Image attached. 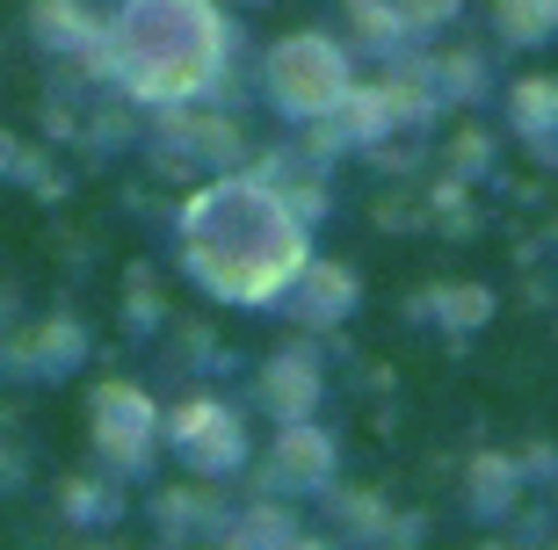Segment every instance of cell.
<instances>
[{
  "mask_svg": "<svg viewBox=\"0 0 558 550\" xmlns=\"http://www.w3.org/2000/svg\"><path fill=\"white\" fill-rule=\"evenodd\" d=\"M189 283L218 305H276L283 283L305 268L312 224L283 204L269 174H218L174 210Z\"/></svg>",
  "mask_w": 558,
  "mask_h": 550,
  "instance_id": "6da1fadb",
  "label": "cell"
},
{
  "mask_svg": "<svg viewBox=\"0 0 558 550\" xmlns=\"http://www.w3.org/2000/svg\"><path fill=\"white\" fill-rule=\"evenodd\" d=\"M226 65L232 22L218 0H124V15L109 22V81L145 109L218 95Z\"/></svg>",
  "mask_w": 558,
  "mask_h": 550,
  "instance_id": "7a4b0ae2",
  "label": "cell"
},
{
  "mask_svg": "<svg viewBox=\"0 0 558 550\" xmlns=\"http://www.w3.org/2000/svg\"><path fill=\"white\" fill-rule=\"evenodd\" d=\"M262 95L283 123H327L333 109L355 95V65L349 51L319 29H298V37L269 44V59H262Z\"/></svg>",
  "mask_w": 558,
  "mask_h": 550,
  "instance_id": "3957f363",
  "label": "cell"
},
{
  "mask_svg": "<svg viewBox=\"0 0 558 550\" xmlns=\"http://www.w3.org/2000/svg\"><path fill=\"white\" fill-rule=\"evenodd\" d=\"M167 449L182 456L189 478H232V470H247V420L226 406V399H182V406L167 413Z\"/></svg>",
  "mask_w": 558,
  "mask_h": 550,
  "instance_id": "277c9868",
  "label": "cell"
},
{
  "mask_svg": "<svg viewBox=\"0 0 558 550\" xmlns=\"http://www.w3.org/2000/svg\"><path fill=\"white\" fill-rule=\"evenodd\" d=\"M87 420H95V456H102L117 478H138V470L153 464V449L167 442L160 406H153L138 384H95Z\"/></svg>",
  "mask_w": 558,
  "mask_h": 550,
  "instance_id": "5b68a950",
  "label": "cell"
},
{
  "mask_svg": "<svg viewBox=\"0 0 558 550\" xmlns=\"http://www.w3.org/2000/svg\"><path fill=\"white\" fill-rule=\"evenodd\" d=\"M262 478H269V492H333L341 449H333V435L319 420H283L269 456H262Z\"/></svg>",
  "mask_w": 558,
  "mask_h": 550,
  "instance_id": "8992f818",
  "label": "cell"
},
{
  "mask_svg": "<svg viewBox=\"0 0 558 550\" xmlns=\"http://www.w3.org/2000/svg\"><path fill=\"white\" fill-rule=\"evenodd\" d=\"M355 297H363V283H355V268L341 261H319V254H305V268L283 283V311L298 319L305 333H333L341 319L355 311Z\"/></svg>",
  "mask_w": 558,
  "mask_h": 550,
  "instance_id": "52a82bcc",
  "label": "cell"
},
{
  "mask_svg": "<svg viewBox=\"0 0 558 550\" xmlns=\"http://www.w3.org/2000/svg\"><path fill=\"white\" fill-rule=\"evenodd\" d=\"M29 37H37L51 59H81L87 73L109 81V22L87 15V0H37V8H29Z\"/></svg>",
  "mask_w": 558,
  "mask_h": 550,
  "instance_id": "ba28073f",
  "label": "cell"
},
{
  "mask_svg": "<svg viewBox=\"0 0 558 550\" xmlns=\"http://www.w3.org/2000/svg\"><path fill=\"white\" fill-rule=\"evenodd\" d=\"M254 406L269 413L276 428H283V420H312V406H319V369H312V347H283V355H269V363H262V377H254Z\"/></svg>",
  "mask_w": 558,
  "mask_h": 550,
  "instance_id": "9c48e42d",
  "label": "cell"
},
{
  "mask_svg": "<svg viewBox=\"0 0 558 550\" xmlns=\"http://www.w3.org/2000/svg\"><path fill=\"white\" fill-rule=\"evenodd\" d=\"M508 131H515L544 167H558V81L530 73V81L508 87Z\"/></svg>",
  "mask_w": 558,
  "mask_h": 550,
  "instance_id": "30bf717a",
  "label": "cell"
},
{
  "mask_svg": "<svg viewBox=\"0 0 558 550\" xmlns=\"http://www.w3.org/2000/svg\"><path fill=\"white\" fill-rule=\"evenodd\" d=\"M87 363V333L81 319H44L29 341H8V369H22V377H65V369Z\"/></svg>",
  "mask_w": 558,
  "mask_h": 550,
  "instance_id": "8fae6325",
  "label": "cell"
},
{
  "mask_svg": "<svg viewBox=\"0 0 558 550\" xmlns=\"http://www.w3.org/2000/svg\"><path fill=\"white\" fill-rule=\"evenodd\" d=\"M414 319L435 333H450V341H464V333H478L494 319V290L486 283H435L414 297Z\"/></svg>",
  "mask_w": 558,
  "mask_h": 550,
  "instance_id": "7c38bea8",
  "label": "cell"
},
{
  "mask_svg": "<svg viewBox=\"0 0 558 550\" xmlns=\"http://www.w3.org/2000/svg\"><path fill=\"white\" fill-rule=\"evenodd\" d=\"M522 486H530V470L515 464V456H472V470H464V508L478 514V522H508L522 500Z\"/></svg>",
  "mask_w": 558,
  "mask_h": 550,
  "instance_id": "4fadbf2b",
  "label": "cell"
},
{
  "mask_svg": "<svg viewBox=\"0 0 558 550\" xmlns=\"http://www.w3.org/2000/svg\"><path fill=\"white\" fill-rule=\"evenodd\" d=\"M232 514L210 500L204 486H167L160 500H153V529L167 536V543H189V536H226Z\"/></svg>",
  "mask_w": 558,
  "mask_h": 550,
  "instance_id": "5bb4252c",
  "label": "cell"
},
{
  "mask_svg": "<svg viewBox=\"0 0 558 550\" xmlns=\"http://www.w3.org/2000/svg\"><path fill=\"white\" fill-rule=\"evenodd\" d=\"M349 8V29L363 37L371 59H407L414 51V15H407V0H341Z\"/></svg>",
  "mask_w": 558,
  "mask_h": 550,
  "instance_id": "9a60e30c",
  "label": "cell"
},
{
  "mask_svg": "<svg viewBox=\"0 0 558 550\" xmlns=\"http://www.w3.org/2000/svg\"><path fill=\"white\" fill-rule=\"evenodd\" d=\"M494 37L508 51H530V44L558 37V0H494Z\"/></svg>",
  "mask_w": 558,
  "mask_h": 550,
  "instance_id": "2e32d148",
  "label": "cell"
},
{
  "mask_svg": "<svg viewBox=\"0 0 558 550\" xmlns=\"http://www.w3.org/2000/svg\"><path fill=\"white\" fill-rule=\"evenodd\" d=\"M218 543H254V550H283V543H305V522L290 508H240L226 522Z\"/></svg>",
  "mask_w": 558,
  "mask_h": 550,
  "instance_id": "e0dca14e",
  "label": "cell"
},
{
  "mask_svg": "<svg viewBox=\"0 0 558 550\" xmlns=\"http://www.w3.org/2000/svg\"><path fill=\"white\" fill-rule=\"evenodd\" d=\"M117 514H124V478H117V470L65 486V522H73V529H109Z\"/></svg>",
  "mask_w": 558,
  "mask_h": 550,
  "instance_id": "ac0fdd59",
  "label": "cell"
},
{
  "mask_svg": "<svg viewBox=\"0 0 558 550\" xmlns=\"http://www.w3.org/2000/svg\"><path fill=\"white\" fill-rule=\"evenodd\" d=\"M160 327H167L160 290H153V276H145V268H131V290H124V333H131V341H153Z\"/></svg>",
  "mask_w": 558,
  "mask_h": 550,
  "instance_id": "d6986e66",
  "label": "cell"
},
{
  "mask_svg": "<svg viewBox=\"0 0 558 550\" xmlns=\"http://www.w3.org/2000/svg\"><path fill=\"white\" fill-rule=\"evenodd\" d=\"M494 167V138L486 131H457V145H450V167L442 174H457V182H472V174H486Z\"/></svg>",
  "mask_w": 558,
  "mask_h": 550,
  "instance_id": "ffe728a7",
  "label": "cell"
},
{
  "mask_svg": "<svg viewBox=\"0 0 558 550\" xmlns=\"http://www.w3.org/2000/svg\"><path fill=\"white\" fill-rule=\"evenodd\" d=\"M457 8H464V0H407V15H414V37H435V29H450Z\"/></svg>",
  "mask_w": 558,
  "mask_h": 550,
  "instance_id": "44dd1931",
  "label": "cell"
},
{
  "mask_svg": "<svg viewBox=\"0 0 558 550\" xmlns=\"http://www.w3.org/2000/svg\"><path fill=\"white\" fill-rule=\"evenodd\" d=\"M240 8H262V0H240Z\"/></svg>",
  "mask_w": 558,
  "mask_h": 550,
  "instance_id": "7402d4cb",
  "label": "cell"
}]
</instances>
